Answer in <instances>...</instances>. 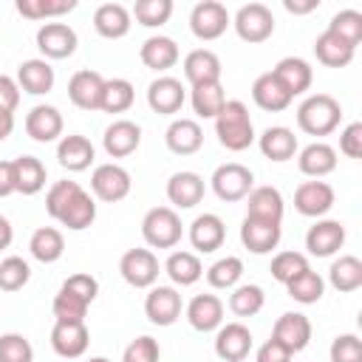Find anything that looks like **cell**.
I'll return each instance as SVG.
<instances>
[{"mask_svg": "<svg viewBox=\"0 0 362 362\" xmlns=\"http://www.w3.org/2000/svg\"><path fill=\"white\" fill-rule=\"evenodd\" d=\"M235 31L246 42H263L274 31V14L263 3H246L235 14Z\"/></svg>", "mask_w": 362, "mask_h": 362, "instance_id": "cell-4", "label": "cell"}, {"mask_svg": "<svg viewBox=\"0 0 362 362\" xmlns=\"http://www.w3.org/2000/svg\"><path fill=\"white\" fill-rule=\"evenodd\" d=\"M11 130H14V116L11 113H0V141L8 139Z\"/></svg>", "mask_w": 362, "mask_h": 362, "instance_id": "cell-63", "label": "cell"}, {"mask_svg": "<svg viewBox=\"0 0 362 362\" xmlns=\"http://www.w3.org/2000/svg\"><path fill=\"white\" fill-rule=\"evenodd\" d=\"M136 99V90L127 79H105V90H102V107L105 113H124Z\"/></svg>", "mask_w": 362, "mask_h": 362, "instance_id": "cell-42", "label": "cell"}, {"mask_svg": "<svg viewBox=\"0 0 362 362\" xmlns=\"http://www.w3.org/2000/svg\"><path fill=\"white\" fill-rule=\"evenodd\" d=\"M345 243V226L339 221H317L305 235V249L317 257H328L339 252Z\"/></svg>", "mask_w": 362, "mask_h": 362, "instance_id": "cell-17", "label": "cell"}, {"mask_svg": "<svg viewBox=\"0 0 362 362\" xmlns=\"http://www.w3.org/2000/svg\"><path fill=\"white\" fill-rule=\"evenodd\" d=\"M93 28L107 40H119L130 31V11L122 3H102L93 11Z\"/></svg>", "mask_w": 362, "mask_h": 362, "instance_id": "cell-28", "label": "cell"}, {"mask_svg": "<svg viewBox=\"0 0 362 362\" xmlns=\"http://www.w3.org/2000/svg\"><path fill=\"white\" fill-rule=\"evenodd\" d=\"M354 51L356 48H351L348 42H342L337 34H331V31H322L320 37H317V42H314V54H317V59L322 62V65H328V68H345L351 59H354Z\"/></svg>", "mask_w": 362, "mask_h": 362, "instance_id": "cell-36", "label": "cell"}, {"mask_svg": "<svg viewBox=\"0 0 362 362\" xmlns=\"http://www.w3.org/2000/svg\"><path fill=\"white\" fill-rule=\"evenodd\" d=\"M90 189L99 201L116 204L130 192V173L119 164H99L90 175Z\"/></svg>", "mask_w": 362, "mask_h": 362, "instance_id": "cell-8", "label": "cell"}, {"mask_svg": "<svg viewBox=\"0 0 362 362\" xmlns=\"http://www.w3.org/2000/svg\"><path fill=\"white\" fill-rule=\"evenodd\" d=\"M192 107L198 116L204 119H215L221 113V107L226 105V96H223V88L221 82H204V85H192Z\"/></svg>", "mask_w": 362, "mask_h": 362, "instance_id": "cell-41", "label": "cell"}, {"mask_svg": "<svg viewBox=\"0 0 362 362\" xmlns=\"http://www.w3.org/2000/svg\"><path fill=\"white\" fill-rule=\"evenodd\" d=\"M339 150H342L348 158H359V156H362V124H359V122H354V124H348V127L342 130V136H339Z\"/></svg>", "mask_w": 362, "mask_h": 362, "instance_id": "cell-57", "label": "cell"}, {"mask_svg": "<svg viewBox=\"0 0 362 362\" xmlns=\"http://www.w3.org/2000/svg\"><path fill=\"white\" fill-rule=\"evenodd\" d=\"M57 158H59V164L65 167V170H71V173H82V170H88L90 167V161H93V144L85 139V136H65L62 141H59V147H57Z\"/></svg>", "mask_w": 362, "mask_h": 362, "instance_id": "cell-30", "label": "cell"}, {"mask_svg": "<svg viewBox=\"0 0 362 362\" xmlns=\"http://www.w3.org/2000/svg\"><path fill=\"white\" fill-rule=\"evenodd\" d=\"M119 272L133 288H150L158 280V257L150 249H127L119 260Z\"/></svg>", "mask_w": 362, "mask_h": 362, "instance_id": "cell-6", "label": "cell"}, {"mask_svg": "<svg viewBox=\"0 0 362 362\" xmlns=\"http://www.w3.org/2000/svg\"><path fill=\"white\" fill-rule=\"evenodd\" d=\"M31 255L40 260V263H54L62 257L65 252V238L59 229L54 226H40L34 235H31V243H28Z\"/></svg>", "mask_w": 362, "mask_h": 362, "instance_id": "cell-38", "label": "cell"}, {"mask_svg": "<svg viewBox=\"0 0 362 362\" xmlns=\"http://www.w3.org/2000/svg\"><path fill=\"white\" fill-rule=\"evenodd\" d=\"M272 74H274L277 82L291 93V99H294L297 93L308 90V88H311V79H314L311 65H308L305 59H300V57H283V59L274 65Z\"/></svg>", "mask_w": 362, "mask_h": 362, "instance_id": "cell-23", "label": "cell"}, {"mask_svg": "<svg viewBox=\"0 0 362 362\" xmlns=\"http://www.w3.org/2000/svg\"><path fill=\"white\" fill-rule=\"evenodd\" d=\"M37 48L51 59H65L76 51V31L65 23H45L37 31Z\"/></svg>", "mask_w": 362, "mask_h": 362, "instance_id": "cell-10", "label": "cell"}, {"mask_svg": "<svg viewBox=\"0 0 362 362\" xmlns=\"http://www.w3.org/2000/svg\"><path fill=\"white\" fill-rule=\"evenodd\" d=\"M297 167H300V173H305V175L322 178V175H328V173L337 170V150H334L331 144L314 141V144H308V147L300 153Z\"/></svg>", "mask_w": 362, "mask_h": 362, "instance_id": "cell-31", "label": "cell"}, {"mask_svg": "<svg viewBox=\"0 0 362 362\" xmlns=\"http://www.w3.org/2000/svg\"><path fill=\"white\" fill-rule=\"evenodd\" d=\"M308 269V260H305V255H300V252H280L274 260H272V277L274 280H280L283 286L288 283V280H294L300 272H305Z\"/></svg>", "mask_w": 362, "mask_h": 362, "instance_id": "cell-51", "label": "cell"}, {"mask_svg": "<svg viewBox=\"0 0 362 362\" xmlns=\"http://www.w3.org/2000/svg\"><path fill=\"white\" fill-rule=\"evenodd\" d=\"M88 362H110V359H105V356H93V359H88Z\"/></svg>", "mask_w": 362, "mask_h": 362, "instance_id": "cell-64", "label": "cell"}, {"mask_svg": "<svg viewBox=\"0 0 362 362\" xmlns=\"http://www.w3.org/2000/svg\"><path fill=\"white\" fill-rule=\"evenodd\" d=\"M328 280L337 291H356L362 286V260L354 255H342L339 260L331 263Z\"/></svg>", "mask_w": 362, "mask_h": 362, "instance_id": "cell-40", "label": "cell"}, {"mask_svg": "<svg viewBox=\"0 0 362 362\" xmlns=\"http://www.w3.org/2000/svg\"><path fill=\"white\" fill-rule=\"evenodd\" d=\"M34 348L23 334H3L0 337V362H31Z\"/></svg>", "mask_w": 362, "mask_h": 362, "instance_id": "cell-52", "label": "cell"}, {"mask_svg": "<svg viewBox=\"0 0 362 362\" xmlns=\"http://www.w3.org/2000/svg\"><path fill=\"white\" fill-rule=\"evenodd\" d=\"M20 105V85L0 74V113H14V107Z\"/></svg>", "mask_w": 362, "mask_h": 362, "instance_id": "cell-58", "label": "cell"}, {"mask_svg": "<svg viewBox=\"0 0 362 362\" xmlns=\"http://www.w3.org/2000/svg\"><path fill=\"white\" fill-rule=\"evenodd\" d=\"M252 184H255V175L249 167L238 164V161H229V164H221L215 173H212V189L221 201H240L252 192Z\"/></svg>", "mask_w": 362, "mask_h": 362, "instance_id": "cell-5", "label": "cell"}, {"mask_svg": "<svg viewBox=\"0 0 362 362\" xmlns=\"http://www.w3.org/2000/svg\"><path fill=\"white\" fill-rule=\"evenodd\" d=\"M280 223H272V221H257V218H243V226H240V240L249 252L255 255H266L272 252L277 243H280Z\"/></svg>", "mask_w": 362, "mask_h": 362, "instance_id": "cell-19", "label": "cell"}, {"mask_svg": "<svg viewBox=\"0 0 362 362\" xmlns=\"http://www.w3.org/2000/svg\"><path fill=\"white\" fill-rule=\"evenodd\" d=\"M133 14L141 25L147 28H156V25H164L173 14V0H136L133 6Z\"/></svg>", "mask_w": 362, "mask_h": 362, "instance_id": "cell-48", "label": "cell"}, {"mask_svg": "<svg viewBox=\"0 0 362 362\" xmlns=\"http://www.w3.org/2000/svg\"><path fill=\"white\" fill-rule=\"evenodd\" d=\"M252 99H255L257 107L272 110V113L286 110V107L291 105V93L277 82V76H274L272 71H269V74H260V76L255 79V85H252Z\"/></svg>", "mask_w": 362, "mask_h": 362, "instance_id": "cell-25", "label": "cell"}, {"mask_svg": "<svg viewBox=\"0 0 362 362\" xmlns=\"http://www.w3.org/2000/svg\"><path fill=\"white\" fill-rule=\"evenodd\" d=\"M294 206L300 215L320 218L334 206V189L325 181H303L294 192Z\"/></svg>", "mask_w": 362, "mask_h": 362, "instance_id": "cell-14", "label": "cell"}, {"mask_svg": "<svg viewBox=\"0 0 362 362\" xmlns=\"http://www.w3.org/2000/svg\"><path fill=\"white\" fill-rule=\"evenodd\" d=\"M181 218L170 206H156L141 221V235L153 249H173L181 240Z\"/></svg>", "mask_w": 362, "mask_h": 362, "instance_id": "cell-3", "label": "cell"}, {"mask_svg": "<svg viewBox=\"0 0 362 362\" xmlns=\"http://www.w3.org/2000/svg\"><path fill=\"white\" fill-rule=\"evenodd\" d=\"M252 351V334L243 322H226L221 325L218 337H215V354L223 362H240L246 359Z\"/></svg>", "mask_w": 362, "mask_h": 362, "instance_id": "cell-12", "label": "cell"}, {"mask_svg": "<svg viewBox=\"0 0 362 362\" xmlns=\"http://www.w3.org/2000/svg\"><path fill=\"white\" fill-rule=\"evenodd\" d=\"M74 8H76V0H17V11L28 20L57 17V14H65Z\"/></svg>", "mask_w": 362, "mask_h": 362, "instance_id": "cell-47", "label": "cell"}, {"mask_svg": "<svg viewBox=\"0 0 362 362\" xmlns=\"http://www.w3.org/2000/svg\"><path fill=\"white\" fill-rule=\"evenodd\" d=\"M286 288H288V297H291V300H297V303H303V305H311V303H317V300L322 297L325 283H322V277H320L317 272L305 269V272H300L294 280H288Z\"/></svg>", "mask_w": 362, "mask_h": 362, "instance_id": "cell-43", "label": "cell"}, {"mask_svg": "<svg viewBox=\"0 0 362 362\" xmlns=\"http://www.w3.org/2000/svg\"><path fill=\"white\" fill-rule=\"evenodd\" d=\"M102 141H105V153H107V156L124 158V156H130V153L139 147V141H141V127H139L136 122H130V119H116V122L105 130Z\"/></svg>", "mask_w": 362, "mask_h": 362, "instance_id": "cell-18", "label": "cell"}, {"mask_svg": "<svg viewBox=\"0 0 362 362\" xmlns=\"http://www.w3.org/2000/svg\"><path fill=\"white\" fill-rule=\"evenodd\" d=\"M246 218L280 223L283 221V195H280V189H274V187H255L249 192Z\"/></svg>", "mask_w": 362, "mask_h": 362, "instance_id": "cell-27", "label": "cell"}, {"mask_svg": "<svg viewBox=\"0 0 362 362\" xmlns=\"http://www.w3.org/2000/svg\"><path fill=\"white\" fill-rule=\"evenodd\" d=\"M164 272L170 274V280L175 286H192V283L201 280L204 266L192 252H173L167 257V263H164Z\"/></svg>", "mask_w": 362, "mask_h": 362, "instance_id": "cell-39", "label": "cell"}, {"mask_svg": "<svg viewBox=\"0 0 362 362\" xmlns=\"http://www.w3.org/2000/svg\"><path fill=\"white\" fill-rule=\"evenodd\" d=\"M167 147L178 156H192L195 150H201L204 144V130L195 119H175L170 127H167Z\"/></svg>", "mask_w": 362, "mask_h": 362, "instance_id": "cell-26", "label": "cell"}, {"mask_svg": "<svg viewBox=\"0 0 362 362\" xmlns=\"http://www.w3.org/2000/svg\"><path fill=\"white\" fill-rule=\"evenodd\" d=\"M85 314H88V303L79 300L76 294L59 288V294L54 297V317H57V322H85Z\"/></svg>", "mask_w": 362, "mask_h": 362, "instance_id": "cell-49", "label": "cell"}, {"mask_svg": "<svg viewBox=\"0 0 362 362\" xmlns=\"http://www.w3.org/2000/svg\"><path fill=\"white\" fill-rule=\"evenodd\" d=\"M14 192V167L11 161H0V198Z\"/></svg>", "mask_w": 362, "mask_h": 362, "instance_id": "cell-60", "label": "cell"}, {"mask_svg": "<svg viewBox=\"0 0 362 362\" xmlns=\"http://www.w3.org/2000/svg\"><path fill=\"white\" fill-rule=\"evenodd\" d=\"M229 25V11L218 0H204L189 14V28L198 40H218Z\"/></svg>", "mask_w": 362, "mask_h": 362, "instance_id": "cell-7", "label": "cell"}, {"mask_svg": "<svg viewBox=\"0 0 362 362\" xmlns=\"http://www.w3.org/2000/svg\"><path fill=\"white\" fill-rule=\"evenodd\" d=\"M272 339H277L280 345H286L291 354L303 351L311 339V322L305 314H297V311H288L283 317H277L274 328H272Z\"/></svg>", "mask_w": 362, "mask_h": 362, "instance_id": "cell-13", "label": "cell"}, {"mask_svg": "<svg viewBox=\"0 0 362 362\" xmlns=\"http://www.w3.org/2000/svg\"><path fill=\"white\" fill-rule=\"evenodd\" d=\"M62 288L71 291V294H76L79 300H85V303L90 305L93 297H96V291H99V283H96L90 274H71V277L62 283Z\"/></svg>", "mask_w": 362, "mask_h": 362, "instance_id": "cell-56", "label": "cell"}, {"mask_svg": "<svg viewBox=\"0 0 362 362\" xmlns=\"http://www.w3.org/2000/svg\"><path fill=\"white\" fill-rule=\"evenodd\" d=\"M14 167V192L34 195L45 187V164L34 156H20L11 161Z\"/></svg>", "mask_w": 362, "mask_h": 362, "instance_id": "cell-32", "label": "cell"}, {"mask_svg": "<svg viewBox=\"0 0 362 362\" xmlns=\"http://www.w3.org/2000/svg\"><path fill=\"white\" fill-rule=\"evenodd\" d=\"M223 238H226V226L218 215L212 212H204L198 215L192 223H189V243L198 249V252H215L223 246Z\"/></svg>", "mask_w": 362, "mask_h": 362, "instance_id": "cell-20", "label": "cell"}, {"mask_svg": "<svg viewBox=\"0 0 362 362\" xmlns=\"http://www.w3.org/2000/svg\"><path fill=\"white\" fill-rule=\"evenodd\" d=\"M79 189H82V187H79L76 181H57V184L48 189V195H45V209H48V215H51V218H59L62 209L68 206V201H71Z\"/></svg>", "mask_w": 362, "mask_h": 362, "instance_id": "cell-53", "label": "cell"}, {"mask_svg": "<svg viewBox=\"0 0 362 362\" xmlns=\"http://www.w3.org/2000/svg\"><path fill=\"white\" fill-rule=\"evenodd\" d=\"M257 362H291V351L277 339H266L257 351Z\"/></svg>", "mask_w": 362, "mask_h": 362, "instance_id": "cell-59", "label": "cell"}, {"mask_svg": "<svg viewBox=\"0 0 362 362\" xmlns=\"http://www.w3.org/2000/svg\"><path fill=\"white\" fill-rule=\"evenodd\" d=\"M187 320L195 331H215L223 320V303L215 294H198L187 305Z\"/></svg>", "mask_w": 362, "mask_h": 362, "instance_id": "cell-24", "label": "cell"}, {"mask_svg": "<svg viewBox=\"0 0 362 362\" xmlns=\"http://www.w3.org/2000/svg\"><path fill=\"white\" fill-rule=\"evenodd\" d=\"M184 99H187L184 85H181L175 76H158V79H153L150 88H147V102H150V107H153L156 113H164V116L178 113L181 105H184Z\"/></svg>", "mask_w": 362, "mask_h": 362, "instance_id": "cell-15", "label": "cell"}, {"mask_svg": "<svg viewBox=\"0 0 362 362\" xmlns=\"http://www.w3.org/2000/svg\"><path fill=\"white\" fill-rule=\"evenodd\" d=\"M184 76L192 85H204V82H221V59L215 51L209 48H195L184 57Z\"/></svg>", "mask_w": 362, "mask_h": 362, "instance_id": "cell-22", "label": "cell"}, {"mask_svg": "<svg viewBox=\"0 0 362 362\" xmlns=\"http://www.w3.org/2000/svg\"><path fill=\"white\" fill-rule=\"evenodd\" d=\"M263 303H266V294H263V288L260 286H238L232 294H229V308H232V314H238V317H255L260 308H263Z\"/></svg>", "mask_w": 362, "mask_h": 362, "instance_id": "cell-45", "label": "cell"}, {"mask_svg": "<svg viewBox=\"0 0 362 362\" xmlns=\"http://www.w3.org/2000/svg\"><path fill=\"white\" fill-rule=\"evenodd\" d=\"M325 31L337 34L342 42H348L351 48H356L359 40H362V14L354 11V8H345V11H339V14L331 17V23H328Z\"/></svg>", "mask_w": 362, "mask_h": 362, "instance_id": "cell-44", "label": "cell"}, {"mask_svg": "<svg viewBox=\"0 0 362 362\" xmlns=\"http://www.w3.org/2000/svg\"><path fill=\"white\" fill-rule=\"evenodd\" d=\"M260 153L272 161H288L297 153V136L288 127H269L260 136Z\"/></svg>", "mask_w": 362, "mask_h": 362, "instance_id": "cell-35", "label": "cell"}, {"mask_svg": "<svg viewBox=\"0 0 362 362\" xmlns=\"http://www.w3.org/2000/svg\"><path fill=\"white\" fill-rule=\"evenodd\" d=\"M17 85L34 96L48 93L54 88V68L45 59H25L17 71Z\"/></svg>", "mask_w": 362, "mask_h": 362, "instance_id": "cell-33", "label": "cell"}, {"mask_svg": "<svg viewBox=\"0 0 362 362\" xmlns=\"http://www.w3.org/2000/svg\"><path fill=\"white\" fill-rule=\"evenodd\" d=\"M240 274H243V260L235 257V255H226V257H221L218 263L209 266L206 280H209L212 288H232L240 280Z\"/></svg>", "mask_w": 362, "mask_h": 362, "instance_id": "cell-46", "label": "cell"}, {"mask_svg": "<svg viewBox=\"0 0 362 362\" xmlns=\"http://www.w3.org/2000/svg\"><path fill=\"white\" fill-rule=\"evenodd\" d=\"M139 57H141V62H144L147 68H153V71H167V68H173V65L178 62V45H175V40H170V37H150V40H144Z\"/></svg>", "mask_w": 362, "mask_h": 362, "instance_id": "cell-34", "label": "cell"}, {"mask_svg": "<svg viewBox=\"0 0 362 362\" xmlns=\"http://www.w3.org/2000/svg\"><path fill=\"white\" fill-rule=\"evenodd\" d=\"M339 119H342V107L328 93H314L297 107V124L308 136H328L331 130H337Z\"/></svg>", "mask_w": 362, "mask_h": 362, "instance_id": "cell-2", "label": "cell"}, {"mask_svg": "<svg viewBox=\"0 0 362 362\" xmlns=\"http://www.w3.org/2000/svg\"><path fill=\"white\" fill-rule=\"evenodd\" d=\"M161 351L158 342L153 337H139L124 348V359L122 362H158Z\"/></svg>", "mask_w": 362, "mask_h": 362, "instance_id": "cell-55", "label": "cell"}, {"mask_svg": "<svg viewBox=\"0 0 362 362\" xmlns=\"http://www.w3.org/2000/svg\"><path fill=\"white\" fill-rule=\"evenodd\" d=\"M90 334L85 328V322H57L51 331V348L65 356V359H76L88 351Z\"/></svg>", "mask_w": 362, "mask_h": 362, "instance_id": "cell-16", "label": "cell"}, {"mask_svg": "<svg viewBox=\"0 0 362 362\" xmlns=\"http://www.w3.org/2000/svg\"><path fill=\"white\" fill-rule=\"evenodd\" d=\"M144 314L153 325H173L181 317V294L170 286L150 288V294L144 300Z\"/></svg>", "mask_w": 362, "mask_h": 362, "instance_id": "cell-9", "label": "cell"}, {"mask_svg": "<svg viewBox=\"0 0 362 362\" xmlns=\"http://www.w3.org/2000/svg\"><path fill=\"white\" fill-rule=\"evenodd\" d=\"M283 6H286V11H291V14H308V11H314L320 3H317V0H283Z\"/></svg>", "mask_w": 362, "mask_h": 362, "instance_id": "cell-61", "label": "cell"}, {"mask_svg": "<svg viewBox=\"0 0 362 362\" xmlns=\"http://www.w3.org/2000/svg\"><path fill=\"white\" fill-rule=\"evenodd\" d=\"M93 218H96V204H93V198L85 192V189H79L71 201H68V206L62 209V215L57 218L62 226H68V229H88L90 223H93Z\"/></svg>", "mask_w": 362, "mask_h": 362, "instance_id": "cell-37", "label": "cell"}, {"mask_svg": "<svg viewBox=\"0 0 362 362\" xmlns=\"http://www.w3.org/2000/svg\"><path fill=\"white\" fill-rule=\"evenodd\" d=\"M11 238H14V232H11V223L0 215V249H8L11 246Z\"/></svg>", "mask_w": 362, "mask_h": 362, "instance_id": "cell-62", "label": "cell"}, {"mask_svg": "<svg viewBox=\"0 0 362 362\" xmlns=\"http://www.w3.org/2000/svg\"><path fill=\"white\" fill-rule=\"evenodd\" d=\"M167 198L175 206H181V209H189V206L201 204V198H204V178L198 173H175L167 181Z\"/></svg>", "mask_w": 362, "mask_h": 362, "instance_id": "cell-29", "label": "cell"}, {"mask_svg": "<svg viewBox=\"0 0 362 362\" xmlns=\"http://www.w3.org/2000/svg\"><path fill=\"white\" fill-rule=\"evenodd\" d=\"M215 133H218V141L232 153H240L255 141V127L240 99H229L221 107V113L215 116Z\"/></svg>", "mask_w": 362, "mask_h": 362, "instance_id": "cell-1", "label": "cell"}, {"mask_svg": "<svg viewBox=\"0 0 362 362\" xmlns=\"http://www.w3.org/2000/svg\"><path fill=\"white\" fill-rule=\"evenodd\" d=\"M331 362H362V342L356 334H339L331 342Z\"/></svg>", "mask_w": 362, "mask_h": 362, "instance_id": "cell-54", "label": "cell"}, {"mask_svg": "<svg viewBox=\"0 0 362 362\" xmlns=\"http://www.w3.org/2000/svg\"><path fill=\"white\" fill-rule=\"evenodd\" d=\"M28 277H31V269L23 257L11 255L0 263V288L3 291H20L28 283Z\"/></svg>", "mask_w": 362, "mask_h": 362, "instance_id": "cell-50", "label": "cell"}, {"mask_svg": "<svg viewBox=\"0 0 362 362\" xmlns=\"http://www.w3.org/2000/svg\"><path fill=\"white\" fill-rule=\"evenodd\" d=\"M102 90H105V79L96 71H76L68 82V99L82 110H99Z\"/></svg>", "mask_w": 362, "mask_h": 362, "instance_id": "cell-11", "label": "cell"}, {"mask_svg": "<svg viewBox=\"0 0 362 362\" xmlns=\"http://www.w3.org/2000/svg\"><path fill=\"white\" fill-rule=\"evenodd\" d=\"M25 133L34 141H54L57 136H62V113L51 105H37L28 110L25 116Z\"/></svg>", "mask_w": 362, "mask_h": 362, "instance_id": "cell-21", "label": "cell"}]
</instances>
